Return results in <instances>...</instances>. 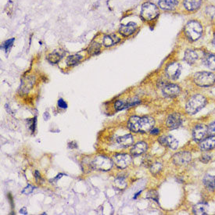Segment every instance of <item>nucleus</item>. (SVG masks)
<instances>
[{"label":"nucleus","instance_id":"41","mask_svg":"<svg viewBox=\"0 0 215 215\" xmlns=\"http://www.w3.org/2000/svg\"><path fill=\"white\" fill-rule=\"evenodd\" d=\"M35 179L37 180V181H38V180L41 178L40 174H39V172H38V170H35Z\"/></svg>","mask_w":215,"mask_h":215},{"label":"nucleus","instance_id":"17","mask_svg":"<svg viewBox=\"0 0 215 215\" xmlns=\"http://www.w3.org/2000/svg\"><path fill=\"white\" fill-rule=\"evenodd\" d=\"M137 29V24L134 22H129L127 24H122L119 28V32L121 35L128 37L132 35Z\"/></svg>","mask_w":215,"mask_h":215},{"label":"nucleus","instance_id":"4","mask_svg":"<svg viewBox=\"0 0 215 215\" xmlns=\"http://www.w3.org/2000/svg\"><path fill=\"white\" fill-rule=\"evenodd\" d=\"M193 81L199 87H210L215 84V74L208 71L196 72L193 75Z\"/></svg>","mask_w":215,"mask_h":215},{"label":"nucleus","instance_id":"2","mask_svg":"<svg viewBox=\"0 0 215 215\" xmlns=\"http://www.w3.org/2000/svg\"><path fill=\"white\" fill-rule=\"evenodd\" d=\"M184 32L188 40L195 42L201 38L203 33V27L199 20H191L185 26Z\"/></svg>","mask_w":215,"mask_h":215},{"label":"nucleus","instance_id":"11","mask_svg":"<svg viewBox=\"0 0 215 215\" xmlns=\"http://www.w3.org/2000/svg\"><path fill=\"white\" fill-rule=\"evenodd\" d=\"M207 134V126L204 124H198L193 130V138L194 141L197 142H200L202 140H203Z\"/></svg>","mask_w":215,"mask_h":215},{"label":"nucleus","instance_id":"23","mask_svg":"<svg viewBox=\"0 0 215 215\" xmlns=\"http://www.w3.org/2000/svg\"><path fill=\"white\" fill-rule=\"evenodd\" d=\"M204 14L207 20L211 23L215 24V6L214 5H208L206 6L204 10Z\"/></svg>","mask_w":215,"mask_h":215},{"label":"nucleus","instance_id":"35","mask_svg":"<svg viewBox=\"0 0 215 215\" xmlns=\"http://www.w3.org/2000/svg\"><path fill=\"white\" fill-rule=\"evenodd\" d=\"M207 132L210 135H215V121L207 127Z\"/></svg>","mask_w":215,"mask_h":215},{"label":"nucleus","instance_id":"40","mask_svg":"<svg viewBox=\"0 0 215 215\" xmlns=\"http://www.w3.org/2000/svg\"><path fill=\"white\" fill-rule=\"evenodd\" d=\"M160 133V129L157 128H152L151 130H150V134H153V135H157V134H159Z\"/></svg>","mask_w":215,"mask_h":215},{"label":"nucleus","instance_id":"13","mask_svg":"<svg viewBox=\"0 0 215 215\" xmlns=\"http://www.w3.org/2000/svg\"><path fill=\"white\" fill-rule=\"evenodd\" d=\"M141 103V101L137 98H132V99H127L125 101L117 100L114 103V108L116 110H122L127 108H130L134 106L139 105Z\"/></svg>","mask_w":215,"mask_h":215},{"label":"nucleus","instance_id":"15","mask_svg":"<svg viewBox=\"0 0 215 215\" xmlns=\"http://www.w3.org/2000/svg\"><path fill=\"white\" fill-rule=\"evenodd\" d=\"M203 2V0H183V6L188 12L193 13L201 8Z\"/></svg>","mask_w":215,"mask_h":215},{"label":"nucleus","instance_id":"19","mask_svg":"<svg viewBox=\"0 0 215 215\" xmlns=\"http://www.w3.org/2000/svg\"><path fill=\"white\" fill-rule=\"evenodd\" d=\"M178 0H160L158 5L164 10H173L178 6Z\"/></svg>","mask_w":215,"mask_h":215},{"label":"nucleus","instance_id":"32","mask_svg":"<svg viewBox=\"0 0 215 215\" xmlns=\"http://www.w3.org/2000/svg\"><path fill=\"white\" fill-rule=\"evenodd\" d=\"M115 185L117 188H119L120 189H124L125 188V187L127 186V182L125 181V178L123 177H118L116 178V180H115Z\"/></svg>","mask_w":215,"mask_h":215},{"label":"nucleus","instance_id":"30","mask_svg":"<svg viewBox=\"0 0 215 215\" xmlns=\"http://www.w3.org/2000/svg\"><path fill=\"white\" fill-rule=\"evenodd\" d=\"M193 213L195 214L203 215L207 214L206 213V205L205 203H198L193 207Z\"/></svg>","mask_w":215,"mask_h":215},{"label":"nucleus","instance_id":"14","mask_svg":"<svg viewBox=\"0 0 215 215\" xmlns=\"http://www.w3.org/2000/svg\"><path fill=\"white\" fill-rule=\"evenodd\" d=\"M158 142L161 144L162 146H168L171 150H177L178 147V142L176 139L171 135H167V136H160L158 139Z\"/></svg>","mask_w":215,"mask_h":215},{"label":"nucleus","instance_id":"1","mask_svg":"<svg viewBox=\"0 0 215 215\" xmlns=\"http://www.w3.org/2000/svg\"><path fill=\"white\" fill-rule=\"evenodd\" d=\"M154 119L149 116L139 117L138 116H131L128 122V128L134 133H146L154 127Z\"/></svg>","mask_w":215,"mask_h":215},{"label":"nucleus","instance_id":"3","mask_svg":"<svg viewBox=\"0 0 215 215\" xmlns=\"http://www.w3.org/2000/svg\"><path fill=\"white\" fill-rule=\"evenodd\" d=\"M206 103L207 99L204 96L201 94L193 95L186 103V113L190 115L196 114L206 106Z\"/></svg>","mask_w":215,"mask_h":215},{"label":"nucleus","instance_id":"39","mask_svg":"<svg viewBox=\"0 0 215 215\" xmlns=\"http://www.w3.org/2000/svg\"><path fill=\"white\" fill-rule=\"evenodd\" d=\"M143 163L145 164V165H146V167H149V166L150 167V165L152 164V161H151V160L149 158V157H145V158H144L143 160Z\"/></svg>","mask_w":215,"mask_h":215},{"label":"nucleus","instance_id":"42","mask_svg":"<svg viewBox=\"0 0 215 215\" xmlns=\"http://www.w3.org/2000/svg\"><path fill=\"white\" fill-rule=\"evenodd\" d=\"M20 214H27V211L26 207H23L22 209L20 210Z\"/></svg>","mask_w":215,"mask_h":215},{"label":"nucleus","instance_id":"29","mask_svg":"<svg viewBox=\"0 0 215 215\" xmlns=\"http://www.w3.org/2000/svg\"><path fill=\"white\" fill-rule=\"evenodd\" d=\"M82 58H83L82 56H81V55H78V54L70 56H68L67 59V64L68 66L76 65L77 63H78L79 62L82 60Z\"/></svg>","mask_w":215,"mask_h":215},{"label":"nucleus","instance_id":"8","mask_svg":"<svg viewBox=\"0 0 215 215\" xmlns=\"http://www.w3.org/2000/svg\"><path fill=\"white\" fill-rule=\"evenodd\" d=\"M173 162L178 166H184L189 164L192 160V154L187 151H182L173 156Z\"/></svg>","mask_w":215,"mask_h":215},{"label":"nucleus","instance_id":"6","mask_svg":"<svg viewBox=\"0 0 215 215\" xmlns=\"http://www.w3.org/2000/svg\"><path fill=\"white\" fill-rule=\"evenodd\" d=\"M114 162L105 156L95 157L90 162V166L92 169L101 171L110 170L113 167Z\"/></svg>","mask_w":215,"mask_h":215},{"label":"nucleus","instance_id":"10","mask_svg":"<svg viewBox=\"0 0 215 215\" xmlns=\"http://www.w3.org/2000/svg\"><path fill=\"white\" fill-rule=\"evenodd\" d=\"M132 162V157L128 154L120 153L114 157V163L120 169H124L128 167Z\"/></svg>","mask_w":215,"mask_h":215},{"label":"nucleus","instance_id":"26","mask_svg":"<svg viewBox=\"0 0 215 215\" xmlns=\"http://www.w3.org/2000/svg\"><path fill=\"white\" fill-rule=\"evenodd\" d=\"M203 185L210 190L215 191V176L206 175L203 180Z\"/></svg>","mask_w":215,"mask_h":215},{"label":"nucleus","instance_id":"27","mask_svg":"<svg viewBox=\"0 0 215 215\" xmlns=\"http://www.w3.org/2000/svg\"><path fill=\"white\" fill-rule=\"evenodd\" d=\"M203 62L204 64L208 67L209 69L215 70V55L211 54V55L205 56Z\"/></svg>","mask_w":215,"mask_h":215},{"label":"nucleus","instance_id":"7","mask_svg":"<svg viewBox=\"0 0 215 215\" xmlns=\"http://www.w3.org/2000/svg\"><path fill=\"white\" fill-rule=\"evenodd\" d=\"M166 75L171 80H177L182 73V66L178 62L170 63L165 69Z\"/></svg>","mask_w":215,"mask_h":215},{"label":"nucleus","instance_id":"36","mask_svg":"<svg viewBox=\"0 0 215 215\" xmlns=\"http://www.w3.org/2000/svg\"><path fill=\"white\" fill-rule=\"evenodd\" d=\"M199 160H200V161L204 163V164H207V163L211 161V157L208 154H203L200 157V159Z\"/></svg>","mask_w":215,"mask_h":215},{"label":"nucleus","instance_id":"43","mask_svg":"<svg viewBox=\"0 0 215 215\" xmlns=\"http://www.w3.org/2000/svg\"><path fill=\"white\" fill-rule=\"evenodd\" d=\"M62 176H63V175H62V174H60V175H57V176H56V178H55V179H54V180L60 179V178L62 177Z\"/></svg>","mask_w":215,"mask_h":215},{"label":"nucleus","instance_id":"9","mask_svg":"<svg viewBox=\"0 0 215 215\" xmlns=\"http://www.w3.org/2000/svg\"><path fill=\"white\" fill-rule=\"evenodd\" d=\"M162 92L164 96L168 98H175L178 96L181 92V88L176 84L167 83L164 84L162 87Z\"/></svg>","mask_w":215,"mask_h":215},{"label":"nucleus","instance_id":"31","mask_svg":"<svg viewBox=\"0 0 215 215\" xmlns=\"http://www.w3.org/2000/svg\"><path fill=\"white\" fill-rule=\"evenodd\" d=\"M162 168H163V165H162L161 163H160V162H154V163H152L150 165V172L152 173V175H157L161 171Z\"/></svg>","mask_w":215,"mask_h":215},{"label":"nucleus","instance_id":"5","mask_svg":"<svg viewBox=\"0 0 215 215\" xmlns=\"http://www.w3.org/2000/svg\"><path fill=\"white\" fill-rule=\"evenodd\" d=\"M159 9L158 7L152 2H145L142 6L140 16L142 19L146 21H151L159 16Z\"/></svg>","mask_w":215,"mask_h":215},{"label":"nucleus","instance_id":"12","mask_svg":"<svg viewBox=\"0 0 215 215\" xmlns=\"http://www.w3.org/2000/svg\"><path fill=\"white\" fill-rule=\"evenodd\" d=\"M182 120L178 113H173L168 116V119L166 121V125L169 129H176L179 128L182 125Z\"/></svg>","mask_w":215,"mask_h":215},{"label":"nucleus","instance_id":"21","mask_svg":"<svg viewBox=\"0 0 215 215\" xmlns=\"http://www.w3.org/2000/svg\"><path fill=\"white\" fill-rule=\"evenodd\" d=\"M116 142L120 146L124 147V148H127V147L132 146L134 144V138L132 134H128L123 135V136L118 137L116 139Z\"/></svg>","mask_w":215,"mask_h":215},{"label":"nucleus","instance_id":"24","mask_svg":"<svg viewBox=\"0 0 215 215\" xmlns=\"http://www.w3.org/2000/svg\"><path fill=\"white\" fill-rule=\"evenodd\" d=\"M63 52H60V51H54L48 55L47 60L51 63H57L63 58Z\"/></svg>","mask_w":215,"mask_h":215},{"label":"nucleus","instance_id":"25","mask_svg":"<svg viewBox=\"0 0 215 215\" xmlns=\"http://www.w3.org/2000/svg\"><path fill=\"white\" fill-rule=\"evenodd\" d=\"M34 84H35V78L34 77H28L27 78V77L24 80H23L22 85H21L20 88L22 89L24 92H27L32 88Z\"/></svg>","mask_w":215,"mask_h":215},{"label":"nucleus","instance_id":"16","mask_svg":"<svg viewBox=\"0 0 215 215\" xmlns=\"http://www.w3.org/2000/svg\"><path fill=\"white\" fill-rule=\"evenodd\" d=\"M199 148L202 151H210L215 148V135H211L202 140L199 143Z\"/></svg>","mask_w":215,"mask_h":215},{"label":"nucleus","instance_id":"38","mask_svg":"<svg viewBox=\"0 0 215 215\" xmlns=\"http://www.w3.org/2000/svg\"><path fill=\"white\" fill-rule=\"evenodd\" d=\"M57 104H58L59 107L61 108V109H67V103H66L65 101L63 100V99H59Z\"/></svg>","mask_w":215,"mask_h":215},{"label":"nucleus","instance_id":"18","mask_svg":"<svg viewBox=\"0 0 215 215\" xmlns=\"http://www.w3.org/2000/svg\"><path fill=\"white\" fill-rule=\"evenodd\" d=\"M148 150V144L145 142H139L133 146L131 150V154L133 157H138L140 156Z\"/></svg>","mask_w":215,"mask_h":215},{"label":"nucleus","instance_id":"37","mask_svg":"<svg viewBox=\"0 0 215 215\" xmlns=\"http://www.w3.org/2000/svg\"><path fill=\"white\" fill-rule=\"evenodd\" d=\"M34 188H35V187L32 186L31 185H28V186H27L26 188H24V189L22 191V193H24L25 195L30 194V193H32V192H33Z\"/></svg>","mask_w":215,"mask_h":215},{"label":"nucleus","instance_id":"34","mask_svg":"<svg viewBox=\"0 0 215 215\" xmlns=\"http://www.w3.org/2000/svg\"><path fill=\"white\" fill-rule=\"evenodd\" d=\"M146 198L147 199H150L154 200L156 202H158V199H159V196H158V193H157V191L155 190H151L150 191L147 195H146Z\"/></svg>","mask_w":215,"mask_h":215},{"label":"nucleus","instance_id":"44","mask_svg":"<svg viewBox=\"0 0 215 215\" xmlns=\"http://www.w3.org/2000/svg\"><path fill=\"white\" fill-rule=\"evenodd\" d=\"M212 43H213V45H214V48H215V36H214V39H213V42H212Z\"/></svg>","mask_w":215,"mask_h":215},{"label":"nucleus","instance_id":"20","mask_svg":"<svg viewBox=\"0 0 215 215\" xmlns=\"http://www.w3.org/2000/svg\"><path fill=\"white\" fill-rule=\"evenodd\" d=\"M199 59V55L196 51L193 50H186L184 55V60L189 65L195 64Z\"/></svg>","mask_w":215,"mask_h":215},{"label":"nucleus","instance_id":"22","mask_svg":"<svg viewBox=\"0 0 215 215\" xmlns=\"http://www.w3.org/2000/svg\"><path fill=\"white\" fill-rule=\"evenodd\" d=\"M121 41L120 38H118L116 35L111 34V35H107L104 36L103 39V44L106 47H111L113 45H116Z\"/></svg>","mask_w":215,"mask_h":215},{"label":"nucleus","instance_id":"28","mask_svg":"<svg viewBox=\"0 0 215 215\" xmlns=\"http://www.w3.org/2000/svg\"><path fill=\"white\" fill-rule=\"evenodd\" d=\"M100 44H99L96 42H92V44H90V45L88 48V53L91 56H95V55H97L100 52Z\"/></svg>","mask_w":215,"mask_h":215},{"label":"nucleus","instance_id":"33","mask_svg":"<svg viewBox=\"0 0 215 215\" xmlns=\"http://www.w3.org/2000/svg\"><path fill=\"white\" fill-rule=\"evenodd\" d=\"M14 38H11V39H9V40L6 41L5 42L2 43V46H1V49H2V50H4L5 51L7 52L8 51H9L10 48L12 47V45L14 44Z\"/></svg>","mask_w":215,"mask_h":215}]
</instances>
